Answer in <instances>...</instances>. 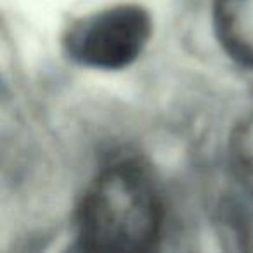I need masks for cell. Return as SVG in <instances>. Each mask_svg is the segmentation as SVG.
Here are the masks:
<instances>
[{
	"mask_svg": "<svg viewBox=\"0 0 253 253\" xmlns=\"http://www.w3.org/2000/svg\"><path fill=\"white\" fill-rule=\"evenodd\" d=\"M163 203L148 170L120 162L88 186L77 211V241L102 253L146 252L160 239Z\"/></svg>",
	"mask_w": 253,
	"mask_h": 253,
	"instance_id": "6da1fadb",
	"label": "cell"
},
{
	"mask_svg": "<svg viewBox=\"0 0 253 253\" xmlns=\"http://www.w3.org/2000/svg\"><path fill=\"white\" fill-rule=\"evenodd\" d=\"M153 33L151 16L135 4H120L73 21L63 47L75 63L95 70H122L141 57Z\"/></svg>",
	"mask_w": 253,
	"mask_h": 253,
	"instance_id": "7a4b0ae2",
	"label": "cell"
},
{
	"mask_svg": "<svg viewBox=\"0 0 253 253\" xmlns=\"http://www.w3.org/2000/svg\"><path fill=\"white\" fill-rule=\"evenodd\" d=\"M213 25L224 52L253 70V0H215Z\"/></svg>",
	"mask_w": 253,
	"mask_h": 253,
	"instance_id": "3957f363",
	"label": "cell"
},
{
	"mask_svg": "<svg viewBox=\"0 0 253 253\" xmlns=\"http://www.w3.org/2000/svg\"><path fill=\"white\" fill-rule=\"evenodd\" d=\"M229 156L236 179L246 193L253 194V115L234 128L229 142Z\"/></svg>",
	"mask_w": 253,
	"mask_h": 253,
	"instance_id": "277c9868",
	"label": "cell"
}]
</instances>
